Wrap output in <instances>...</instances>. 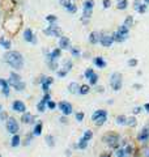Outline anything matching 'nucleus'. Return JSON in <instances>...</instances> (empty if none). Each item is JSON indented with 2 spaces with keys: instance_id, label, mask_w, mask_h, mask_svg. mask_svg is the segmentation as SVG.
I'll list each match as a JSON object with an SVG mask.
<instances>
[{
  "instance_id": "1",
  "label": "nucleus",
  "mask_w": 149,
  "mask_h": 157,
  "mask_svg": "<svg viewBox=\"0 0 149 157\" xmlns=\"http://www.w3.org/2000/svg\"><path fill=\"white\" fill-rule=\"evenodd\" d=\"M4 62L16 71L24 68V56L19 51H8L4 55Z\"/></svg>"
},
{
  "instance_id": "2",
  "label": "nucleus",
  "mask_w": 149,
  "mask_h": 157,
  "mask_svg": "<svg viewBox=\"0 0 149 157\" xmlns=\"http://www.w3.org/2000/svg\"><path fill=\"white\" fill-rule=\"evenodd\" d=\"M8 83H9V87L14 88L17 92H22L24 89H25V83L21 80L20 75H17L16 72H10Z\"/></svg>"
},
{
  "instance_id": "3",
  "label": "nucleus",
  "mask_w": 149,
  "mask_h": 157,
  "mask_svg": "<svg viewBox=\"0 0 149 157\" xmlns=\"http://www.w3.org/2000/svg\"><path fill=\"white\" fill-rule=\"evenodd\" d=\"M128 34H130V29L126 26V25H122V26L112 34L114 42H124L126 39L128 38Z\"/></svg>"
},
{
  "instance_id": "4",
  "label": "nucleus",
  "mask_w": 149,
  "mask_h": 157,
  "mask_svg": "<svg viewBox=\"0 0 149 157\" xmlns=\"http://www.w3.org/2000/svg\"><path fill=\"white\" fill-rule=\"evenodd\" d=\"M92 120L97 126H102L107 120V111L106 110H96L92 115Z\"/></svg>"
},
{
  "instance_id": "5",
  "label": "nucleus",
  "mask_w": 149,
  "mask_h": 157,
  "mask_svg": "<svg viewBox=\"0 0 149 157\" xmlns=\"http://www.w3.org/2000/svg\"><path fill=\"white\" fill-rule=\"evenodd\" d=\"M94 8V0H85L84 5H82V21L86 22V20L90 19Z\"/></svg>"
},
{
  "instance_id": "6",
  "label": "nucleus",
  "mask_w": 149,
  "mask_h": 157,
  "mask_svg": "<svg viewBox=\"0 0 149 157\" xmlns=\"http://www.w3.org/2000/svg\"><path fill=\"white\" fill-rule=\"evenodd\" d=\"M122 84H123L122 75L119 72H114L110 77V87L114 89L115 92H118V90H121L122 89Z\"/></svg>"
},
{
  "instance_id": "7",
  "label": "nucleus",
  "mask_w": 149,
  "mask_h": 157,
  "mask_svg": "<svg viewBox=\"0 0 149 157\" xmlns=\"http://www.w3.org/2000/svg\"><path fill=\"white\" fill-rule=\"evenodd\" d=\"M43 33L46 35H49V37H61V29L59 26H56L55 24H50V26H47L45 30H43Z\"/></svg>"
},
{
  "instance_id": "8",
  "label": "nucleus",
  "mask_w": 149,
  "mask_h": 157,
  "mask_svg": "<svg viewBox=\"0 0 149 157\" xmlns=\"http://www.w3.org/2000/svg\"><path fill=\"white\" fill-rule=\"evenodd\" d=\"M7 130H8L9 134H17L20 130V126H19V122H17L14 118H8V120H7Z\"/></svg>"
},
{
  "instance_id": "9",
  "label": "nucleus",
  "mask_w": 149,
  "mask_h": 157,
  "mask_svg": "<svg viewBox=\"0 0 149 157\" xmlns=\"http://www.w3.org/2000/svg\"><path fill=\"white\" fill-rule=\"evenodd\" d=\"M103 140L112 148L118 147V144H119V136L118 135H115V134H107L106 136L103 138Z\"/></svg>"
},
{
  "instance_id": "10",
  "label": "nucleus",
  "mask_w": 149,
  "mask_h": 157,
  "mask_svg": "<svg viewBox=\"0 0 149 157\" xmlns=\"http://www.w3.org/2000/svg\"><path fill=\"white\" fill-rule=\"evenodd\" d=\"M58 108H59V110L61 113H63V115H70V114H72V105L70 102L67 101H61L58 103Z\"/></svg>"
},
{
  "instance_id": "11",
  "label": "nucleus",
  "mask_w": 149,
  "mask_h": 157,
  "mask_svg": "<svg viewBox=\"0 0 149 157\" xmlns=\"http://www.w3.org/2000/svg\"><path fill=\"white\" fill-rule=\"evenodd\" d=\"M100 43L102 45L103 47H110V46L114 43V37L110 34H101Z\"/></svg>"
},
{
  "instance_id": "12",
  "label": "nucleus",
  "mask_w": 149,
  "mask_h": 157,
  "mask_svg": "<svg viewBox=\"0 0 149 157\" xmlns=\"http://www.w3.org/2000/svg\"><path fill=\"white\" fill-rule=\"evenodd\" d=\"M59 49H61V50H70L71 49V41H70V38L61 35V37L59 38Z\"/></svg>"
},
{
  "instance_id": "13",
  "label": "nucleus",
  "mask_w": 149,
  "mask_h": 157,
  "mask_svg": "<svg viewBox=\"0 0 149 157\" xmlns=\"http://www.w3.org/2000/svg\"><path fill=\"white\" fill-rule=\"evenodd\" d=\"M12 110L17 113H25L26 111V106H25V103L22 101H14L12 103Z\"/></svg>"
},
{
  "instance_id": "14",
  "label": "nucleus",
  "mask_w": 149,
  "mask_h": 157,
  "mask_svg": "<svg viewBox=\"0 0 149 157\" xmlns=\"http://www.w3.org/2000/svg\"><path fill=\"white\" fill-rule=\"evenodd\" d=\"M24 39L26 42H30V43H37V38H35V35L33 34L31 29H26L24 31Z\"/></svg>"
},
{
  "instance_id": "15",
  "label": "nucleus",
  "mask_w": 149,
  "mask_h": 157,
  "mask_svg": "<svg viewBox=\"0 0 149 157\" xmlns=\"http://www.w3.org/2000/svg\"><path fill=\"white\" fill-rule=\"evenodd\" d=\"M49 101H50V94H49V92H47V93H45V97H43V99L37 105L38 111H41V113L45 111V110H46V105H47V102H49Z\"/></svg>"
},
{
  "instance_id": "16",
  "label": "nucleus",
  "mask_w": 149,
  "mask_h": 157,
  "mask_svg": "<svg viewBox=\"0 0 149 157\" xmlns=\"http://www.w3.org/2000/svg\"><path fill=\"white\" fill-rule=\"evenodd\" d=\"M0 87H1L3 94H4L5 97H8L9 96V83L8 81H5L4 78H0Z\"/></svg>"
},
{
  "instance_id": "17",
  "label": "nucleus",
  "mask_w": 149,
  "mask_h": 157,
  "mask_svg": "<svg viewBox=\"0 0 149 157\" xmlns=\"http://www.w3.org/2000/svg\"><path fill=\"white\" fill-rule=\"evenodd\" d=\"M100 38H101V34L98 33V31H92V33L89 34V42L92 45L100 43Z\"/></svg>"
},
{
  "instance_id": "18",
  "label": "nucleus",
  "mask_w": 149,
  "mask_h": 157,
  "mask_svg": "<svg viewBox=\"0 0 149 157\" xmlns=\"http://www.w3.org/2000/svg\"><path fill=\"white\" fill-rule=\"evenodd\" d=\"M21 120H22L24 123H28V124H30V123H34V115L30 113H28V111H25L22 113V118H21Z\"/></svg>"
},
{
  "instance_id": "19",
  "label": "nucleus",
  "mask_w": 149,
  "mask_h": 157,
  "mask_svg": "<svg viewBox=\"0 0 149 157\" xmlns=\"http://www.w3.org/2000/svg\"><path fill=\"white\" fill-rule=\"evenodd\" d=\"M61 54V49H55L47 55V59H51V60H58V58H60Z\"/></svg>"
},
{
  "instance_id": "20",
  "label": "nucleus",
  "mask_w": 149,
  "mask_h": 157,
  "mask_svg": "<svg viewBox=\"0 0 149 157\" xmlns=\"http://www.w3.org/2000/svg\"><path fill=\"white\" fill-rule=\"evenodd\" d=\"M137 139H139V141H148V139H149V128H144V130L139 134Z\"/></svg>"
},
{
  "instance_id": "21",
  "label": "nucleus",
  "mask_w": 149,
  "mask_h": 157,
  "mask_svg": "<svg viewBox=\"0 0 149 157\" xmlns=\"http://www.w3.org/2000/svg\"><path fill=\"white\" fill-rule=\"evenodd\" d=\"M94 64L98 67V68H105L106 67V62H105V59L102 56H97V58H94Z\"/></svg>"
},
{
  "instance_id": "22",
  "label": "nucleus",
  "mask_w": 149,
  "mask_h": 157,
  "mask_svg": "<svg viewBox=\"0 0 149 157\" xmlns=\"http://www.w3.org/2000/svg\"><path fill=\"white\" fill-rule=\"evenodd\" d=\"M79 89H80V85L77 83H71L68 85V92H70V93H73V94L79 93Z\"/></svg>"
},
{
  "instance_id": "23",
  "label": "nucleus",
  "mask_w": 149,
  "mask_h": 157,
  "mask_svg": "<svg viewBox=\"0 0 149 157\" xmlns=\"http://www.w3.org/2000/svg\"><path fill=\"white\" fill-rule=\"evenodd\" d=\"M0 46H1L3 49H5V50H9L10 49V41L4 38V37H0Z\"/></svg>"
},
{
  "instance_id": "24",
  "label": "nucleus",
  "mask_w": 149,
  "mask_h": 157,
  "mask_svg": "<svg viewBox=\"0 0 149 157\" xmlns=\"http://www.w3.org/2000/svg\"><path fill=\"white\" fill-rule=\"evenodd\" d=\"M41 134H42V123L38 122L37 124H35L34 130H33V135H34V136H39Z\"/></svg>"
},
{
  "instance_id": "25",
  "label": "nucleus",
  "mask_w": 149,
  "mask_h": 157,
  "mask_svg": "<svg viewBox=\"0 0 149 157\" xmlns=\"http://www.w3.org/2000/svg\"><path fill=\"white\" fill-rule=\"evenodd\" d=\"M127 7H128V0H118V4H117V8L118 9H126Z\"/></svg>"
},
{
  "instance_id": "26",
  "label": "nucleus",
  "mask_w": 149,
  "mask_h": 157,
  "mask_svg": "<svg viewBox=\"0 0 149 157\" xmlns=\"http://www.w3.org/2000/svg\"><path fill=\"white\" fill-rule=\"evenodd\" d=\"M10 145H12V147H19V145H20V136H19V134H14L13 135L12 141H10Z\"/></svg>"
},
{
  "instance_id": "27",
  "label": "nucleus",
  "mask_w": 149,
  "mask_h": 157,
  "mask_svg": "<svg viewBox=\"0 0 149 157\" xmlns=\"http://www.w3.org/2000/svg\"><path fill=\"white\" fill-rule=\"evenodd\" d=\"M89 90H90L89 85H81V87H80V89H79V93H80V94H88Z\"/></svg>"
},
{
  "instance_id": "28",
  "label": "nucleus",
  "mask_w": 149,
  "mask_h": 157,
  "mask_svg": "<svg viewBox=\"0 0 149 157\" xmlns=\"http://www.w3.org/2000/svg\"><path fill=\"white\" fill-rule=\"evenodd\" d=\"M70 51H71V54L73 55L75 58H80V56H81V52H80V50H79V49H76V47H72V46H71Z\"/></svg>"
},
{
  "instance_id": "29",
  "label": "nucleus",
  "mask_w": 149,
  "mask_h": 157,
  "mask_svg": "<svg viewBox=\"0 0 149 157\" xmlns=\"http://www.w3.org/2000/svg\"><path fill=\"white\" fill-rule=\"evenodd\" d=\"M132 24H133V17L132 16H127V19L124 20V24L123 25H126V26L130 29V28L132 26Z\"/></svg>"
},
{
  "instance_id": "30",
  "label": "nucleus",
  "mask_w": 149,
  "mask_h": 157,
  "mask_svg": "<svg viewBox=\"0 0 149 157\" xmlns=\"http://www.w3.org/2000/svg\"><path fill=\"white\" fill-rule=\"evenodd\" d=\"M79 149H85L86 147H88V141L86 140H84V139H81L79 143H77V145H76Z\"/></svg>"
},
{
  "instance_id": "31",
  "label": "nucleus",
  "mask_w": 149,
  "mask_h": 157,
  "mask_svg": "<svg viewBox=\"0 0 149 157\" xmlns=\"http://www.w3.org/2000/svg\"><path fill=\"white\" fill-rule=\"evenodd\" d=\"M54 140H55V139H54L52 135H47V136H46V143L50 145V147H54V145H55Z\"/></svg>"
},
{
  "instance_id": "32",
  "label": "nucleus",
  "mask_w": 149,
  "mask_h": 157,
  "mask_svg": "<svg viewBox=\"0 0 149 157\" xmlns=\"http://www.w3.org/2000/svg\"><path fill=\"white\" fill-rule=\"evenodd\" d=\"M59 3H60V5L63 7L64 9H67L68 7H71V5H72L71 0H59Z\"/></svg>"
},
{
  "instance_id": "33",
  "label": "nucleus",
  "mask_w": 149,
  "mask_h": 157,
  "mask_svg": "<svg viewBox=\"0 0 149 157\" xmlns=\"http://www.w3.org/2000/svg\"><path fill=\"white\" fill-rule=\"evenodd\" d=\"M52 81H54V78L52 77H46V76H43L42 77V80H41V84H47V85H51L52 84Z\"/></svg>"
},
{
  "instance_id": "34",
  "label": "nucleus",
  "mask_w": 149,
  "mask_h": 157,
  "mask_svg": "<svg viewBox=\"0 0 149 157\" xmlns=\"http://www.w3.org/2000/svg\"><path fill=\"white\" fill-rule=\"evenodd\" d=\"M97 81H98V75H97V73H93L92 77L89 78V84H90V85H96Z\"/></svg>"
},
{
  "instance_id": "35",
  "label": "nucleus",
  "mask_w": 149,
  "mask_h": 157,
  "mask_svg": "<svg viewBox=\"0 0 149 157\" xmlns=\"http://www.w3.org/2000/svg\"><path fill=\"white\" fill-rule=\"evenodd\" d=\"M92 138H93V132H92V131H89V130L85 131V132H84V136H82V139H84V140H86V141H89Z\"/></svg>"
},
{
  "instance_id": "36",
  "label": "nucleus",
  "mask_w": 149,
  "mask_h": 157,
  "mask_svg": "<svg viewBox=\"0 0 149 157\" xmlns=\"http://www.w3.org/2000/svg\"><path fill=\"white\" fill-rule=\"evenodd\" d=\"M94 73V71H93V68H86L85 70V73H84V76H85V78L86 80H89L90 77H92V75Z\"/></svg>"
},
{
  "instance_id": "37",
  "label": "nucleus",
  "mask_w": 149,
  "mask_h": 157,
  "mask_svg": "<svg viewBox=\"0 0 149 157\" xmlns=\"http://www.w3.org/2000/svg\"><path fill=\"white\" fill-rule=\"evenodd\" d=\"M126 122H127V118L124 115H119L117 118V124H126Z\"/></svg>"
},
{
  "instance_id": "38",
  "label": "nucleus",
  "mask_w": 149,
  "mask_h": 157,
  "mask_svg": "<svg viewBox=\"0 0 149 157\" xmlns=\"http://www.w3.org/2000/svg\"><path fill=\"white\" fill-rule=\"evenodd\" d=\"M64 70L67 71V72L72 70V62H71V60H65V62H64Z\"/></svg>"
},
{
  "instance_id": "39",
  "label": "nucleus",
  "mask_w": 149,
  "mask_h": 157,
  "mask_svg": "<svg viewBox=\"0 0 149 157\" xmlns=\"http://www.w3.org/2000/svg\"><path fill=\"white\" fill-rule=\"evenodd\" d=\"M126 124H128V126H136V119L135 118H127V122H126Z\"/></svg>"
},
{
  "instance_id": "40",
  "label": "nucleus",
  "mask_w": 149,
  "mask_h": 157,
  "mask_svg": "<svg viewBox=\"0 0 149 157\" xmlns=\"http://www.w3.org/2000/svg\"><path fill=\"white\" fill-rule=\"evenodd\" d=\"M46 20L49 21L50 24H54V22H55V21L58 20V17L54 16V15H49V16H46Z\"/></svg>"
},
{
  "instance_id": "41",
  "label": "nucleus",
  "mask_w": 149,
  "mask_h": 157,
  "mask_svg": "<svg viewBox=\"0 0 149 157\" xmlns=\"http://www.w3.org/2000/svg\"><path fill=\"white\" fill-rule=\"evenodd\" d=\"M136 10H137L139 13H144L145 10H147V4H145V3H141L140 7H139V8H137Z\"/></svg>"
},
{
  "instance_id": "42",
  "label": "nucleus",
  "mask_w": 149,
  "mask_h": 157,
  "mask_svg": "<svg viewBox=\"0 0 149 157\" xmlns=\"http://www.w3.org/2000/svg\"><path fill=\"white\" fill-rule=\"evenodd\" d=\"M115 155H117V157H124L126 156V151L121 148V149H118V151L115 152Z\"/></svg>"
},
{
  "instance_id": "43",
  "label": "nucleus",
  "mask_w": 149,
  "mask_h": 157,
  "mask_svg": "<svg viewBox=\"0 0 149 157\" xmlns=\"http://www.w3.org/2000/svg\"><path fill=\"white\" fill-rule=\"evenodd\" d=\"M46 106H47V108H49L50 110H54V109L56 108V103H55V102H52L51 99H50V101L47 102V105H46Z\"/></svg>"
},
{
  "instance_id": "44",
  "label": "nucleus",
  "mask_w": 149,
  "mask_h": 157,
  "mask_svg": "<svg viewBox=\"0 0 149 157\" xmlns=\"http://www.w3.org/2000/svg\"><path fill=\"white\" fill-rule=\"evenodd\" d=\"M102 4H103V8H110L111 7V0H102Z\"/></svg>"
},
{
  "instance_id": "45",
  "label": "nucleus",
  "mask_w": 149,
  "mask_h": 157,
  "mask_svg": "<svg viewBox=\"0 0 149 157\" xmlns=\"http://www.w3.org/2000/svg\"><path fill=\"white\" fill-rule=\"evenodd\" d=\"M76 119H77L79 122H82V119H84V113H76Z\"/></svg>"
},
{
  "instance_id": "46",
  "label": "nucleus",
  "mask_w": 149,
  "mask_h": 157,
  "mask_svg": "<svg viewBox=\"0 0 149 157\" xmlns=\"http://www.w3.org/2000/svg\"><path fill=\"white\" fill-rule=\"evenodd\" d=\"M65 75H67V71H65V70H60V71H58V77H64Z\"/></svg>"
},
{
  "instance_id": "47",
  "label": "nucleus",
  "mask_w": 149,
  "mask_h": 157,
  "mask_svg": "<svg viewBox=\"0 0 149 157\" xmlns=\"http://www.w3.org/2000/svg\"><path fill=\"white\" fill-rule=\"evenodd\" d=\"M137 64V60L136 59H131V60H128V66L130 67H135Z\"/></svg>"
},
{
  "instance_id": "48",
  "label": "nucleus",
  "mask_w": 149,
  "mask_h": 157,
  "mask_svg": "<svg viewBox=\"0 0 149 157\" xmlns=\"http://www.w3.org/2000/svg\"><path fill=\"white\" fill-rule=\"evenodd\" d=\"M141 4V0H135V3H133V7H135V9H137Z\"/></svg>"
},
{
  "instance_id": "49",
  "label": "nucleus",
  "mask_w": 149,
  "mask_h": 157,
  "mask_svg": "<svg viewBox=\"0 0 149 157\" xmlns=\"http://www.w3.org/2000/svg\"><path fill=\"white\" fill-rule=\"evenodd\" d=\"M124 151H126V155H131V153H132V147H131V145H128V147H127Z\"/></svg>"
},
{
  "instance_id": "50",
  "label": "nucleus",
  "mask_w": 149,
  "mask_h": 157,
  "mask_svg": "<svg viewBox=\"0 0 149 157\" xmlns=\"http://www.w3.org/2000/svg\"><path fill=\"white\" fill-rule=\"evenodd\" d=\"M141 111V108H135L133 109V114H139Z\"/></svg>"
},
{
  "instance_id": "51",
  "label": "nucleus",
  "mask_w": 149,
  "mask_h": 157,
  "mask_svg": "<svg viewBox=\"0 0 149 157\" xmlns=\"http://www.w3.org/2000/svg\"><path fill=\"white\" fill-rule=\"evenodd\" d=\"M144 109H145V110H147V111L149 113V103H145V105H144Z\"/></svg>"
},
{
  "instance_id": "52",
  "label": "nucleus",
  "mask_w": 149,
  "mask_h": 157,
  "mask_svg": "<svg viewBox=\"0 0 149 157\" xmlns=\"http://www.w3.org/2000/svg\"><path fill=\"white\" fill-rule=\"evenodd\" d=\"M0 118H1V119H5V118H7V114L1 113V114H0Z\"/></svg>"
},
{
  "instance_id": "53",
  "label": "nucleus",
  "mask_w": 149,
  "mask_h": 157,
  "mask_svg": "<svg viewBox=\"0 0 149 157\" xmlns=\"http://www.w3.org/2000/svg\"><path fill=\"white\" fill-rule=\"evenodd\" d=\"M97 92H103V87H100V88H97Z\"/></svg>"
},
{
  "instance_id": "54",
  "label": "nucleus",
  "mask_w": 149,
  "mask_h": 157,
  "mask_svg": "<svg viewBox=\"0 0 149 157\" xmlns=\"http://www.w3.org/2000/svg\"><path fill=\"white\" fill-rule=\"evenodd\" d=\"M60 120H61V123H65V122H67V120H65V117H63Z\"/></svg>"
},
{
  "instance_id": "55",
  "label": "nucleus",
  "mask_w": 149,
  "mask_h": 157,
  "mask_svg": "<svg viewBox=\"0 0 149 157\" xmlns=\"http://www.w3.org/2000/svg\"><path fill=\"white\" fill-rule=\"evenodd\" d=\"M145 156H149V149H147V151H145Z\"/></svg>"
},
{
  "instance_id": "56",
  "label": "nucleus",
  "mask_w": 149,
  "mask_h": 157,
  "mask_svg": "<svg viewBox=\"0 0 149 157\" xmlns=\"http://www.w3.org/2000/svg\"><path fill=\"white\" fill-rule=\"evenodd\" d=\"M145 1V4H149V0H144Z\"/></svg>"
},
{
  "instance_id": "57",
  "label": "nucleus",
  "mask_w": 149,
  "mask_h": 157,
  "mask_svg": "<svg viewBox=\"0 0 149 157\" xmlns=\"http://www.w3.org/2000/svg\"><path fill=\"white\" fill-rule=\"evenodd\" d=\"M0 111H1V105H0Z\"/></svg>"
},
{
  "instance_id": "58",
  "label": "nucleus",
  "mask_w": 149,
  "mask_h": 157,
  "mask_svg": "<svg viewBox=\"0 0 149 157\" xmlns=\"http://www.w3.org/2000/svg\"><path fill=\"white\" fill-rule=\"evenodd\" d=\"M103 157H107V156H103Z\"/></svg>"
},
{
  "instance_id": "59",
  "label": "nucleus",
  "mask_w": 149,
  "mask_h": 157,
  "mask_svg": "<svg viewBox=\"0 0 149 157\" xmlns=\"http://www.w3.org/2000/svg\"><path fill=\"white\" fill-rule=\"evenodd\" d=\"M0 157H1V156H0Z\"/></svg>"
}]
</instances>
